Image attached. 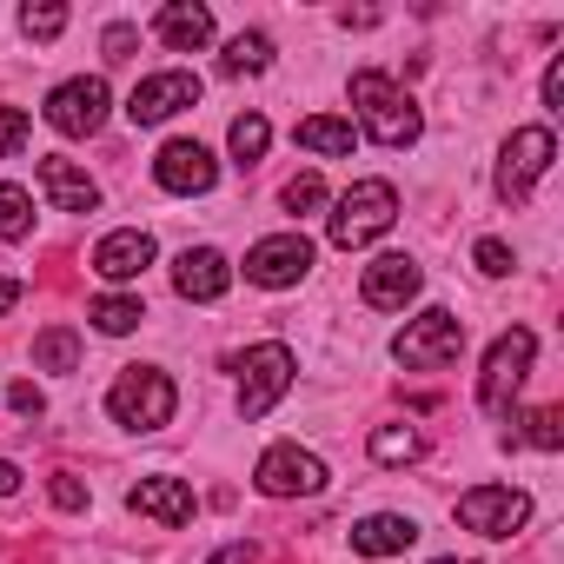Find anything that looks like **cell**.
I'll return each instance as SVG.
<instances>
[{"label":"cell","mask_w":564,"mask_h":564,"mask_svg":"<svg viewBox=\"0 0 564 564\" xmlns=\"http://www.w3.org/2000/svg\"><path fill=\"white\" fill-rule=\"evenodd\" d=\"M551 160H557L551 127H518V133L498 147V199H505V206L531 199V186L551 173Z\"/></svg>","instance_id":"obj_8"},{"label":"cell","mask_w":564,"mask_h":564,"mask_svg":"<svg viewBox=\"0 0 564 564\" xmlns=\"http://www.w3.org/2000/svg\"><path fill=\"white\" fill-rule=\"evenodd\" d=\"M226 147H232V160H239V166H259V160H265V147H272L265 113H239V120L226 127Z\"/></svg>","instance_id":"obj_26"},{"label":"cell","mask_w":564,"mask_h":564,"mask_svg":"<svg viewBox=\"0 0 564 564\" xmlns=\"http://www.w3.org/2000/svg\"><path fill=\"white\" fill-rule=\"evenodd\" d=\"M425 458V432L419 425H379L372 432V465H419Z\"/></svg>","instance_id":"obj_23"},{"label":"cell","mask_w":564,"mask_h":564,"mask_svg":"<svg viewBox=\"0 0 564 564\" xmlns=\"http://www.w3.org/2000/svg\"><path fill=\"white\" fill-rule=\"evenodd\" d=\"M153 259H160V246H153L147 226H120V232H107V239L94 246V272L107 279V286H127V279H140Z\"/></svg>","instance_id":"obj_16"},{"label":"cell","mask_w":564,"mask_h":564,"mask_svg":"<svg viewBox=\"0 0 564 564\" xmlns=\"http://www.w3.org/2000/svg\"><path fill=\"white\" fill-rule=\"evenodd\" d=\"M21 293H28V286H21V279H8V272H0V319H8V313L21 306Z\"/></svg>","instance_id":"obj_38"},{"label":"cell","mask_w":564,"mask_h":564,"mask_svg":"<svg viewBox=\"0 0 564 564\" xmlns=\"http://www.w3.org/2000/svg\"><path fill=\"white\" fill-rule=\"evenodd\" d=\"M252 557H259V544H252V538H239V544H219L206 564H252Z\"/></svg>","instance_id":"obj_36"},{"label":"cell","mask_w":564,"mask_h":564,"mask_svg":"<svg viewBox=\"0 0 564 564\" xmlns=\"http://www.w3.org/2000/svg\"><path fill=\"white\" fill-rule=\"evenodd\" d=\"M153 34L173 54H199L213 41V8H199V0H166V8L153 14Z\"/></svg>","instance_id":"obj_19"},{"label":"cell","mask_w":564,"mask_h":564,"mask_svg":"<svg viewBox=\"0 0 564 564\" xmlns=\"http://www.w3.org/2000/svg\"><path fill=\"white\" fill-rule=\"evenodd\" d=\"M87 319H94V333H107V339H127V333L147 319V306H140L133 293H100V300L87 306Z\"/></svg>","instance_id":"obj_22"},{"label":"cell","mask_w":564,"mask_h":564,"mask_svg":"<svg viewBox=\"0 0 564 564\" xmlns=\"http://www.w3.org/2000/svg\"><path fill=\"white\" fill-rule=\"evenodd\" d=\"M28 133H34V120H28L21 107H0V160H14V153L28 147Z\"/></svg>","instance_id":"obj_32"},{"label":"cell","mask_w":564,"mask_h":564,"mask_svg":"<svg viewBox=\"0 0 564 564\" xmlns=\"http://www.w3.org/2000/svg\"><path fill=\"white\" fill-rule=\"evenodd\" d=\"M471 265H478L485 279H505V272H511L518 259H511V246H505V239H491V232H485V239L471 246Z\"/></svg>","instance_id":"obj_31"},{"label":"cell","mask_w":564,"mask_h":564,"mask_svg":"<svg viewBox=\"0 0 564 564\" xmlns=\"http://www.w3.org/2000/svg\"><path fill=\"white\" fill-rule=\"evenodd\" d=\"M34 366H41V372H74V366H80V339H74L67 326H47V333L34 339Z\"/></svg>","instance_id":"obj_28"},{"label":"cell","mask_w":564,"mask_h":564,"mask_svg":"<svg viewBox=\"0 0 564 564\" xmlns=\"http://www.w3.org/2000/svg\"><path fill=\"white\" fill-rule=\"evenodd\" d=\"M107 412H113V425H127V432H166L173 412H180V392H173V379H166L160 366H127V372L107 386Z\"/></svg>","instance_id":"obj_3"},{"label":"cell","mask_w":564,"mask_h":564,"mask_svg":"<svg viewBox=\"0 0 564 564\" xmlns=\"http://www.w3.org/2000/svg\"><path fill=\"white\" fill-rule=\"evenodd\" d=\"M8 405H14L21 419H41V412H47V399H41V386H34V379H21V386L8 392Z\"/></svg>","instance_id":"obj_34"},{"label":"cell","mask_w":564,"mask_h":564,"mask_svg":"<svg viewBox=\"0 0 564 564\" xmlns=\"http://www.w3.org/2000/svg\"><path fill=\"white\" fill-rule=\"evenodd\" d=\"M34 232V193L0 180V239H28Z\"/></svg>","instance_id":"obj_27"},{"label":"cell","mask_w":564,"mask_h":564,"mask_svg":"<svg viewBox=\"0 0 564 564\" xmlns=\"http://www.w3.org/2000/svg\"><path fill=\"white\" fill-rule=\"evenodd\" d=\"M531 359H538V333H531V326L498 333V339H491V352H485V372H478V405L505 419V412H511V399H518V386L531 379Z\"/></svg>","instance_id":"obj_5"},{"label":"cell","mask_w":564,"mask_h":564,"mask_svg":"<svg viewBox=\"0 0 564 564\" xmlns=\"http://www.w3.org/2000/svg\"><path fill=\"white\" fill-rule=\"evenodd\" d=\"M392 219H399V186H392V180H352V186L333 199V213H326V239H333L339 252H359V246L386 239Z\"/></svg>","instance_id":"obj_2"},{"label":"cell","mask_w":564,"mask_h":564,"mask_svg":"<svg viewBox=\"0 0 564 564\" xmlns=\"http://www.w3.org/2000/svg\"><path fill=\"white\" fill-rule=\"evenodd\" d=\"M432 564H471V557H432Z\"/></svg>","instance_id":"obj_40"},{"label":"cell","mask_w":564,"mask_h":564,"mask_svg":"<svg viewBox=\"0 0 564 564\" xmlns=\"http://www.w3.org/2000/svg\"><path fill=\"white\" fill-rule=\"evenodd\" d=\"M306 153H319V160H346L352 147H359V127L352 120H339V113H313V120H300V133H293Z\"/></svg>","instance_id":"obj_21"},{"label":"cell","mask_w":564,"mask_h":564,"mask_svg":"<svg viewBox=\"0 0 564 564\" xmlns=\"http://www.w3.org/2000/svg\"><path fill=\"white\" fill-rule=\"evenodd\" d=\"M153 180H160L166 193L193 199V193H213V180H219V160H213L199 140H166V147L153 153Z\"/></svg>","instance_id":"obj_14"},{"label":"cell","mask_w":564,"mask_h":564,"mask_svg":"<svg viewBox=\"0 0 564 564\" xmlns=\"http://www.w3.org/2000/svg\"><path fill=\"white\" fill-rule=\"evenodd\" d=\"M458 352H465V319L445 313V306H425V313L405 319V333L392 339V359H399L405 372H438V366H452Z\"/></svg>","instance_id":"obj_4"},{"label":"cell","mask_w":564,"mask_h":564,"mask_svg":"<svg viewBox=\"0 0 564 564\" xmlns=\"http://www.w3.org/2000/svg\"><path fill=\"white\" fill-rule=\"evenodd\" d=\"M21 491V465L14 458H0V498H14Z\"/></svg>","instance_id":"obj_39"},{"label":"cell","mask_w":564,"mask_h":564,"mask_svg":"<svg viewBox=\"0 0 564 564\" xmlns=\"http://www.w3.org/2000/svg\"><path fill=\"white\" fill-rule=\"evenodd\" d=\"M524 518H531V491H518V485L458 491V524L478 531V538H511V531H524Z\"/></svg>","instance_id":"obj_11"},{"label":"cell","mask_w":564,"mask_h":564,"mask_svg":"<svg viewBox=\"0 0 564 564\" xmlns=\"http://www.w3.org/2000/svg\"><path fill=\"white\" fill-rule=\"evenodd\" d=\"M47 498H54L61 511H87V485H80L74 471H54V478H47Z\"/></svg>","instance_id":"obj_33"},{"label":"cell","mask_w":564,"mask_h":564,"mask_svg":"<svg viewBox=\"0 0 564 564\" xmlns=\"http://www.w3.org/2000/svg\"><path fill=\"white\" fill-rule=\"evenodd\" d=\"M252 485H259L265 498H319V491L333 485V471H326L319 452H306V445H293V438H279V445L259 452Z\"/></svg>","instance_id":"obj_6"},{"label":"cell","mask_w":564,"mask_h":564,"mask_svg":"<svg viewBox=\"0 0 564 564\" xmlns=\"http://www.w3.org/2000/svg\"><path fill=\"white\" fill-rule=\"evenodd\" d=\"M293 379H300V359H293V346H279V339L252 346V352L239 359V419H265L279 399L293 392Z\"/></svg>","instance_id":"obj_7"},{"label":"cell","mask_w":564,"mask_h":564,"mask_svg":"<svg viewBox=\"0 0 564 564\" xmlns=\"http://www.w3.org/2000/svg\"><path fill=\"white\" fill-rule=\"evenodd\" d=\"M186 107H199V74H186V67L147 74V80L127 94V120H133V127H166V120L186 113Z\"/></svg>","instance_id":"obj_12"},{"label":"cell","mask_w":564,"mask_h":564,"mask_svg":"<svg viewBox=\"0 0 564 564\" xmlns=\"http://www.w3.org/2000/svg\"><path fill=\"white\" fill-rule=\"evenodd\" d=\"M279 199H286V213H319V206H326V180H319V173H293Z\"/></svg>","instance_id":"obj_30"},{"label":"cell","mask_w":564,"mask_h":564,"mask_svg":"<svg viewBox=\"0 0 564 564\" xmlns=\"http://www.w3.org/2000/svg\"><path fill=\"white\" fill-rule=\"evenodd\" d=\"M544 107L551 113L564 107V54H551V67H544Z\"/></svg>","instance_id":"obj_35"},{"label":"cell","mask_w":564,"mask_h":564,"mask_svg":"<svg viewBox=\"0 0 564 564\" xmlns=\"http://www.w3.org/2000/svg\"><path fill=\"white\" fill-rule=\"evenodd\" d=\"M34 180H41V193H47L54 213H94V206H100V186H94L74 160H61V153H47Z\"/></svg>","instance_id":"obj_18"},{"label":"cell","mask_w":564,"mask_h":564,"mask_svg":"<svg viewBox=\"0 0 564 564\" xmlns=\"http://www.w3.org/2000/svg\"><path fill=\"white\" fill-rule=\"evenodd\" d=\"M107 107H113L107 80H100V74H74V80H61V87L47 94V127L67 133V140H87V133L107 127Z\"/></svg>","instance_id":"obj_9"},{"label":"cell","mask_w":564,"mask_h":564,"mask_svg":"<svg viewBox=\"0 0 564 564\" xmlns=\"http://www.w3.org/2000/svg\"><path fill=\"white\" fill-rule=\"evenodd\" d=\"M265 67H272V41L265 34H232L226 54H219V74H232V80L239 74H265Z\"/></svg>","instance_id":"obj_25"},{"label":"cell","mask_w":564,"mask_h":564,"mask_svg":"<svg viewBox=\"0 0 564 564\" xmlns=\"http://www.w3.org/2000/svg\"><path fill=\"white\" fill-rule=\"evenodd\" d=\"M226 286H232V259H226L219 246H186V252L173 259V293H180V300L213 306V300H226Z\"/></svg>","instance_id":"obj_15"},{"label":"cell","mask_w":564,"mask_h":564,"mask_svg":"<svg viewBox=\"0 0 564 564\" xmlns=\"http://www.w3.org/2000/svg\"><path fill=\"white\" fill-rule=\"evenodd\" d=\"M352 107H359V133H366V140H379L386 153L419 147V133H425L419 100H412V94H399L379 67H359V74H352Z\"/></svg>","instance_id":"obj_1"},{"label":"cell","mask_w":564,"mask_h":564,"mask_svg":"<svg viewBox=\"0 0 564 564\" xmlns=\"http://www.w3.org/2000/svg\"><path fill=\"white\" fill-rule=\"evenodd\" d=\"M412 544H419V524H412L405 511H372V518L352 524V551H359V557H399V551H412Z\"/></svg>","instance_id":"obj_20"},{"label":"cell","mask_w":564,"mask_h":564,"mask_svg":"<svg viewBox=\"0 0 564 564\" xmlns=\"http://www.w3.org/2000/svg\"><path fill=\"white\" fill-rule=\"evenodd\" d=\"M61 28H67V8H54V0H41V8L28 0V8H21V34L28 41H54Z\"/></svg>","instance_id":"obj_29"},{"label":"cell","mask_w":564,"mask_h":564,"mask_svg":"<svg viewBox=\"0 0 564 564\" xmlns=\"http://www.w3.org/2000/svg\"><path fill=\"white\" fill-rule=\"evenodd\" d=\"M419 293H425V265H419L412 252H379V259L366 265V279H359V300H366L372 313H405Z\"/></svg>","instance_id":"obj_13"},{"label":"cell","mask_w":564,"mask_h":564,"mask_svg":"<svg viewBox=\"0 0 564 564\" xmlns=\"http://www.w3.org/2000/svg\"><path fill=\"white\" fill-rule=\"evenodd\" d=\"M511 438H518V445H538V452H557V445H564V412H557V405L518 412V419H511Z\"/></svg>","instance_id":"obj_24"},{"label":"cell","mask_w":564,"mask_h":564,"mask_svg":"<svg viewBox=\"0 0 564 564\" xmlns=\"http://www.w3.org/2000/svg\"><path fill=\"white\" fill-rule=\"evenodd\" d=\"M313 259H319V246L306 232H272V239H259L246 252V279L265 286V293H286V286H300V279L313 272Z\"/></svg>","instance_id":"obj_10"},{"label":"cell","mask_w":564,"mask_h":564,"mask_svg":"<svg viewBox=\"0 0 564 564\" xmlns=\"http://www.w3.org/2000/svg\"><path fill=\"white\" fill-rule=\"evenodd\" d=\"M127 505L140 511V518H153V524H166V531H180V524H193V485L186 478H166V471H153V478H140L133 491H127Z\"/></svg>","instance_id":"obj_17"},{"label":"cell","mask_w":564,"mask_h":564,"mask_svg":"<svg viewBox=\"0 0 564 564\" xmlns=\"http://www.w3.org/2000/svg\"><path fill=\"white\" fill-rule=\"evenodd\" d=\"M133 41H140V34H133L127 21H120V28H107V61H127V54H133Z\"/></svg>","instance_id":"obj_37"}]
</instances>
